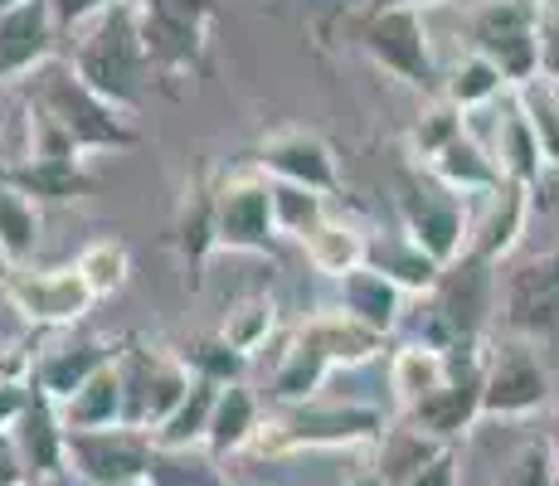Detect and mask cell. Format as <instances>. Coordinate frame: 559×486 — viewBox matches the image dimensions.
I'll return each mask as SVG.
<instances>
[{
  "mask_svg": "<svg viewBox=\"0 0 559 486\" xmlns=\"http://www.w3.org/2000/svg\"><path fill=\"white\" fill-rule=\"evenodd\" d=\"M25 112L39 117V122H49L79 156H88V151L142 146V132L127 122L132 112H122V107H112L107 97L93 93L69 59H49L45 69L29 73L25 79Z\"/></svg>",
  "mask_w": 559,
  "mask_h": 486,
  "instance_id": "6da1fadb",
  "label": "cell"
},
{
  "mask_svg": "<svg viewBox=\"0 0 559 486\" xmlns=\"http://www.w3.org/2000/svg\"><path fill=\"white\" fill-rule=\"evenodd\" d=\"M69 63L79 69V79L98 97H107V103L122 107V112H132V107L142 103L146 83H152L146 79V73H152V59H146L132 0H117L107 15H98L93 25H83L79 35H73Z\"/></svg>",
  "mask_w": 559,
  "mask_h": 486,
  "instance_id": "7a4b0ae2",
  "label": "cell"
},
{
  "mask_svg": "<svg viewBox=\"0 0 559 486\" xmlns=\"http://www.w3.org/2000/svg\"><path fill=\"white\" fill-rule=\"evenodd\" d=\"M390 434V418L370 404H283L277 414L263 418L253 452L258 458H287L307 448H380Z\"/></svg>",
  "mask_w": 559,
  "mask_h": 486,
  "instance_id": "3957f363",
  "label": "cell"
},
{
  "mask_svg": "<svg viewBox=\"0 0 559 486\" xmlns=\"http://www.w3.org/2000/svg\"><path fill=\"white\" fill-rule=\"evenodd\" d=\"M400 220H404V239H414L438 268H453L457 258H467V239H472L467 200L457 190H448L443 180H433L428 170H404L400 176Z\"/></svg>",
  "mask_w": 559,
  "mask_h": 486,
  "instance_id": "277c9868",
  "label": "cell"
},
{
  "mask_svg": "<svg viewBox=\"0 0 559 486\" xmlns=\"http://www.w3.org/2000/svg\"><path fill=\"white\" fill-rule=\"evenodd\" d=\"M472 54L491 59L501 69V79L525 88L540 73V45H545V20L531 0H487L481 10H472L467 20Z\"/></svg>",
  "mask_w": 559,
  "mask_h": 486,
  "instance_id": "5b68a950",
  "label": "cell"
},
{
  "mask_svg": "<svg viewBox=\"0 0 559 486\" xmlns=\"http://www.w3.org/2000/svg\"><path fill=\"white\" fill-rule=\"evenodd\" d=\"M117 370H122L127 394V428H142V434H156L180 408V399L195 389V370L180 351H146V345L127 341L117 351Z\"/></svg>",
  "mask_w": 559,
  "mask_h": 486,
  "instance_id": "8992f818",
  "label": "cell"
},
{
  "mask_svg": "<svg viewBox=\"0 0 559 486\" xmlns=\"http://www.w3.org/2000/svg\"><path fill=\"white\" fill-rule=\"evenodd\" d=\"M277 244L283 234L273 220V180L258 166L214 180V248L277 258Z\"/></svg>",
  "mask_w": 559,
  "mask_h": 486,
  "instance_id": "52a82bcc",
  "label": "cell"
},
{
  "mask_svg": "<svg viewBox=\"0 0 559 486\" xmlns=\"http://www.w3.org/2000/svg\"><path fill=\"white\" fill-rule=\"evenodd\" d=\"M136 25H142V45L156 73H180L200 69L204 39H210L214 0H132Z\"/></svg>",
  "mask_w": 559,
  "mask_h": 486,
  "instance_id": "ba28073f",
  "label": "cell"
},
{
  "mask_svg": "<svg viewBox=\"0 0 559 486\" xmlns=\"http://www.w3.org/2000/svg\"><path fill=\"white\" fill-rule=\"evenodd\" d=\"M360 49L370 54L390 79L408 83V88L443 93V73H438L433 54H428L424 10H380L374 5L360 25Z\"/></svg>",
  "mask_w": 559,
  "mask_h": 486,
  "instance_id": "9c48e42d",
  "label": "cell"
},
{
  "mask_svg": "<svg viewBox=\"0 0 559 486\" xmlns=\"http://www.w3.org/2000/svg\"><path fill=\"white\" fill-rule=\"evenodd\" d=\"M5 301L20 311V321L35 331H73L93 311V292L79 268H15L5 287Z\"/></svg>",
  "mask_w": 559,
  "mask_h": 486,
  "instance_id": "30bf717a",
  "label": "cell"
},
{
  "mask_svg": "<svg viewBox=\"0 0 559 486\" xmlns=\"http://www.w3.org/2000/svg\"><path fill=\"white\" fill-rule=\"evenodd\" d=\"M481 394H487V351H481V345H462V351H448V384L438 389V394H428L424 404L404 418L414 428H424L428 438L453 448L481 418Z\"/></svg>",
  "mask_w": 559,
  "mask_h": 486,
  "instance_id": "8fae6325",
  "label": "cell"
},
{
  "mask_svg": "<svg viewBox=\"0 0 559 486\" xmlns=\"http://www.w3.org/2000/svg\"><path fill=\"white\" fill-rule=\"evenodd\" d=\"M156 442L142 428H98L69 434V467L88 486H146L152 482Z\"/></svg>",
  "mask_w": 559,
  "mask_h": 486,
  "instance_id": "7c38bea8",
  "label": "cell"
},
{
  "mask_svg": "<svg viewBox=\"0 0 559 486\" xmlns=\"http://www.w3.org/2000/svg\"><path fill=\"white\" fill-rule=\"evenodd\" d=\"M550 399V375L535 360L531 345L501 341L497 351H487V394H481V418H531L535 408H545Z\"/></svg>",
  "mask_w": 559,
  "mask_h": 486,
  "instance_id": "4fadbf2b",
  "label": "cell"
},
{
  "mask_svg": "<svg viewBox=\"0 0 559 486\" xmlns=\"http://www.w3.org/2000/svg\"><path fill=\"white\" fill-rule=\"evenodd\" d=\"M501 321L515 336H559V248L511 268L501 283Z\"/></svg>",
  "mask_w": 559,
  "mask_h": 486,
  "instance_id": "5bb4252c",
  "label": "cell"
},
{
  "mask_svg": "<svg viewBox=\"0 0 559 486\" xmlns=\"http://www.w3.org/2000/svg\"><path fill=\"white\" fill-rule=\"evenodd\" d=\"M253 166L263 170L267 180H283V186H302V190H317V194L341 190L336 151L321 142L317 132H302V127L267 132L253 151Z\"/></svg>",
  "mask_w": 559,
  "mask_h": 486,
  "instance_id": "9a60e30c",
  "label": "cell"
},
{
  "mask_svg": "<svg viewBox=\"0 0 559 486\" xmlns=\"http://www.w3.org/2000/svg\"><path fill=\"white\" fill-rule=\"evenodd\" d=\"M59 45L49 0H25V5L0 15V83H25L35 69H45Z\"/></svg>",
  "mask_w": 559,
  "mask_h": 486,
  "instance_id": "2e32d148",
  "label": "cell"
},
{
  "mask_svg": "<svg viewBox=\"0 0 559 486\" xmlns=\"http://www.w3.org/2000/svg\"><path fill=\"white\" fill-rule=\"evenodd\" d=\"M112 360H117V345L112 341H103V336H69V341L49 345V351H39L29 389H35V394H45V399H53V404L63 408L83 384L93 380V375L107 370Z\"/></svg>",
  "mask_w": 559,
  "mask_h": 486,
  "instance_id": "e0dca14e",
  "label": "cell"
},
{
  "mask_svg": "<svg viewBox=\"0 0 559 486\" xmlns=\"http://www.w3.org/2000/svg\"><path fill=\"white\" fill-rule=\"evenodd\" d=\"M481 210L472 214V239H467V258L477 263H501L525 234V214H531V190L501 180L497 190L477 194Z\"/></svg>",
  "mask_w": 559,
  "mask_h": 486,
  "instance_id": "ac0fdd59",
  "label": "cell"
},
{
  "mask_svg": "<svg viewBox=\"0 0 559 486\" xmlns=\"http://www.w3.org/2000/svg\"><path fill=\"white\" fill-rule=\"evenodd\" d=\"M15 442L25 452V467L35 486L69 472V428H63V414L53 399L29 394V408L15 418Z\"/></svg>",
  "mask_w": 559,
  "mask_h": 486,
  "instance_id": "d6986e66",
  "label": "cell"
},
{
  "mask_svg": "<svg viewBox=\"0 0 559 486\" xmlns=\"http://www.w3.org/2000/svg\"><path fill=\"white\" fill-rule=\"evenodd\" d=\"M404 297L408 292H400L384 273H374V268H356L350 277H341L336 307L346 311V317H356L360 327L380 331V336L390 341L394 331H400V321H404Z\"/></svg>",
  "mask_w": 559,
  "mask_h": 486,
  "instance_id": "ffe728a7",
  "label": "cell"
},
{
  "mask_svg": "<svg viewBox=\"0 0 559 486\" xmlns=\"http://www.w3.org/2000/svg\"><path fill=\"white\" fill-rule=\"evenodd\" d=\"M0 180L5 186H15L20 194H29V200H83V194L98 190V180L88 176V166L83 161H39V156H20L10 161V166H0Z\"/></svg>",
  "mask_w": 559,
  "mask_h": 486,
  "instance_id": "44dd1931",
  "label": "cell"
},
{
  "mask_svg": "<svg viewBox=\"0 0 559 486\" xmlns=\"http://www.w3.org/2000/svg\"><path fill=\"white\" fill-rule=\"evenodd\" d=\"M297 336H307L321 355H326L331 365H336V370H341V365H365V360H374V355L384 351V336H380V331L360 327V321L346 317L341 307L307 317L302 327H297Z\"/></svg>",
  "mask_w": 559,
  "mask_h": 486,
  "instance_id": "7402d4cb",
  "label": "cell"
},
{
  "mask_svg": "<svg viewBox=\"0 0 559 486\" xmlns=\"http://www.w3.org/2000/svg\"><path fill=\"white\" fill-rule=\"evenodd\" d=\"M69 434H98V428H127V394H122V370L117 360L98 370L69 404L59 408Z\"/></svg>",
  "mask_w": 559,
  "mask_h": 486,
  "instance_id": "603a6c76",
  "label": "cell"
},
{
  "mask_svg": "<svg viewBox=\"0 0 559 486\" xmlns=\"http://www.w3.org/2000/svg\"><path fill=\"white\" fill-rule=\"evenodd\" d=\"M263 434V404L249 384H224L219 404H214V424H210V458H234V452L253 448Z\"/></svg>",
  "mask_w": 559,
  "mask_h": 486,
  "instance_id": "cb8c5ba5",
  "label": "cell"
},
{
  "mask_svg": "<svg viewBox=\"0 0 559 486\" xmlns=\"http://www.w3.org/2000/svg\"><path fill=\"white\" fill-rule=\"evenodd\" d=\"M448 384V351H433L424 341H404L400 351L390 355V389H394V404L404 414H414L428 394Z\"/></svg>",
  "mask_w": 559,
  "mask_h": 486,
  "instance_id": "d4e9b609",
  "label": "cell"
},
{
  "mask_svg": "<svg viewBox=\"0 0 559 486\" xmlns=\"http://www.w3.org/2000/svg\"><path fill=\"white\" fill-rule=\"evenodd\" d=\"M424 170L433 180H443L448 190H457L462 200H472V194H487V190H497L501 180H507V176H501V166H497V156H491V151H481L467 132H462L457 142H448Z\"/></svg>",
  "mask_w": 559,
  "mask_h": 486,
  "instance_id": "484cf974",
  "label": "cell"
},
{
  "mask_svg": "<svg viewBox=\"0 0 559 486\" xmlns=\"http://www.w3.org/2000/svg\"><path fill=\"white\" fill-rule=\"evenodd\" d=\"M331 370H336V365H331L307 336H297V331H293L287 351L277 355V365H273V399H277V408H283V404H311V399L321 394V384L331 380Z\"/></svg>",
  "mask_w": 559,
  "mask_h": 486,
  "instance_id": "4316f807",
  "label": "cell"
},
{
  "mask_svg": "<svg viewBox=\"0 0 559 486\" xmlns=\"http://www.w3.org/2000/svg\"><path fill=\"white\" fill-rule=\"evenodd\" d=\"M302 253L307 263L317 268L321 277H350L356 268H365V253H370V239L356 229V224L336 220V214H326V220L317 224V229L302 239Z\"/></svg>",
  "mask_w": 559,
  "mask_h": 486,
  "instance_id": "83f0119b",
  "label": "cell"
},
{
  "mask_svg": "<svg viewBox=\"0 0 559 486\" xmlns=\"http://www.w3.org/2000/svg\"><path fill=\"white\" fill-rule=\"evenodd\" d=\"M219 389L224 384H210L195 375V389L180 399V408L166 418V424L152 434L156 452H200L210 448V424H214V404H219Z\"/></svg>",
  "mask_w": 559,
  "mask_h": 486,
  "instance_id": "f1b7e54d",
  "label": "cell"
},
{
  "mask_svg": "<svg viewBox=\"0 0 559 486\" xmlns=\"http://www.w3.org/2000/svg\"><path fill=\"white\" fill-rule=\"evenodd\" d=\"M365 268L384 273L400 292H433L438 277H443V268H438L414 239H404V234H400V239H370Z\"/></svg>",
  "mask_w": 559,
  "mask_h": 486,
  "instance_id": "f546056e",
  "label": "cell"
},
{
  "mask_svg": "<svg viewBox=\"0 0 559 486\" xmlns=\"http://www.w3.org/2000/svg\"><path fill=\"white\" fill-rule=\"evenodd\" d=\"M273 331H277L273 292H243L239 301H229V311H224V321H219V341L229 345V351H239L243 360H253V355L273 341Z\"/></svg>",
  "mask_w": 559,
  "mask_h": 486,
  "instance_id": "4dcf8cb0",
  "label": "cell"
},
{
  "mask_svg": "<svg viewBox=\"0 0 559 486\" xmlns=\"http://www.w3.org/2000/svg\"><path fill=\"white\" fill-rule=\"evenodd\" d=\"M448 452V442H438V438H428L424 428H414L404 418V424H390V434L380 438V458H374V472H380L390 486H400L408 482L414 472H424L433 458H443Z\"/></svg>",
  "mask_w": 559,
  "mask_h": 486,
  "instance_id": "1f68e13d",
  "label": "cell"
},
{
  "mask_svg": "<svg viewBox=\"0 0 559 486\" xmlns=\"http://www.w3.org/2000/svg\"><path fill=\"white\" fill-rule=\"evenodd\" d=\"M497 166H501V176L515 180V186H525V190H535L540 186V176H545V151H540V137H535V127H531V117L521 112V103H515V112L501 122V137H497Z\"/></svg>",
  "mask_w": 559,
  "mask_h": 486,
  "instance_id": "d6a6232c",
  "label": "cell"
},
{
  "mask_svg": "<svg viewBox=\"0 0 559 486\" xmlns=\"http://www.w3.org/2000/svg\"><path fill=\"white\" fill-rule=\"evenodd\" d=\"M39 204L29 200V194H20L15 186H5L0 180V248H5V258L15 268H25L29 258H35L39 248Z\"/></svg>",
  "mask_w": 559,
  "mask_h": 486,
  "instance_id": "836d02e7",
  "label": "cell"
},
{
  "mask_svg": "<svg viewBox=\"0 0 559 486\" xmlns=\"http://www.w3.org/2000/svg\"><path fill=\"white\" fill-rule=\"evenodd\" d=\"M501 88H507L501 69H497L491 59H481V54H462L453 69L443 73V103H453L457 112H472V107H487Z\"/></svg>",
  "mask_w": 559,
  "mask_h": 486,
  "instance_id": "e575fe53",
  "label": "cell"
},
{
  "mask_svg": "<svg viewBox=\"0 0 559 486\" xmlns=\"http://www.w3.org/2000/svg\"><path fill=\"white\" fill-rule=\"evenodd\" d=\"M73 268L83 273L93 297H117L127 287V277H132V253H127L122 239H93L73 258Z\"/></svg>",
  "mask_w": 559,
  "mask_h": 486,
  "instance_id": "d590c367",
  "label": "cell"
},
{
  "mask_svg": "<svg viewBox=\"0 0 559 486\" xmlns=\"http://www.w3.org/2000/svg\"><path fill=\"white\" fill-rule=\"evenodd\" d=\"M273 220H277V234H283V239L302 244L307 234L317 229L321 220H326V194L273 180Z\"/></svg>",
  "mask_w": 559,
  "mask_h": 486,
  "instance_id": "8d00e7d4",
  "label": "cell"
},
{
  "mask_svg": "<svg viewBox=\"0 0 559 486\" xmlns=\"http://www.w3.org/2000/svg\"><path fill=\"white\" fill-rule=\"evenodd\" d=\"M146 486H229L219 458L210 452H156L152 462V482Z\"/></svg>",
  "mask_w": 559,
  "mask_h": 486,
  "instance_id": "74e56055",
  "label": "cell"
},
{
  "mask_svg": "<svg viewBox=\"0 0 559 486\" xmlns=\"http://www.w3.org/2000/svg\"><path fill=\"white\" fill-rule=\"evenodd\" d=\"M176 244L186 258H204L214 248V186L186 190L180 204V224H176Z\"/></svg>",
  "mask_w": 559,
  "mask_h": 486,
  "instance_id": "f35d334b",
  "label": "cell"
},
{
  "mask_svg": "<svg viewBox=\"0 0 559 486\" xmlns=\"http://www.w3.org/2000/svg\"><path fill=\"white\" fill-rule=\"evenodd\" d=\"M521 112L531 117L535 137H540L545 166L559 170V88H550V83H525L521 88Z\"/></svg>",
  "mask_w": 559,
  "mask_h": 486,
  "instance_id": "ab89813d",
  "label": "cell"
},
{
  "mask_svg": "<svg viewBox=\"0 0 559 486\" xmlns=\"http://www.w3.org/2000/svg\"><path fill=\"white\" fill-rule=\"evenodd\" d=\"M501 486H559V467H555L550 438H525L521 448H515V458H511Z\"/></svg>",
  "mask_w": 559,
  "mask_h": 486,
  "instance_id": "60d3db41",
  "label": "cell"
},
{
  "mask_svg": "<svg viewBox=\"0 0 559 486\" xmlns=\"http://www.w3.org/2000/svg\"><path fill=\"white\" fill-rule=\"evenodd\" d=\"M186 355V365L200 375V380H210V384H243L239 375H243V355L239 351H229L219 336L214 341H200V345H190V351H180Z\"/></svg>",
  "mask_w": 559,
  "mask_h": 486,
  "instance_id": "b9f144b4",
  "label": "cell"
},
{
  "mask_svg": "<svg viewBox=\"0 0 559 486\" xmlns=\"http://www.w3.org/2000/svg\"><path fill=\"white\" fill-rule=\"evenodd\" d=\"M462 137V112L453 103H438L433 112H424L418 117V127H414V156H418V166H428V161L438 156L448 142H457Z\"/></svg>",
  "mask_w": 559,
  "mask_h": 486,
  "instance_id": "7bdbcfd3",
  "label": "cell"
},
{
  "mask_svg": "<svg viewBox=\"0 0 559 486\" xmlns=\"http://www.w3.org/2000/svg\"><path fill=\"white\" fill-rule=\"evenodd\" d=\"M112 5H117V0H49L59 35H79L83 25H93V20L107 15Z\"/></svg>",
  "mask_w": 559,
  "mask_h": 486,
  "instance_id": "ee69618b",
  "label": "cell"
},
{
  "mask_svg": "<svg viewBox=\"0 0 559 486\" xmlns=\"http://www.w3.org/2000/svg\"><path fill=\"white\" fill-rule=\"evenodd\" d=\"M39 351H29L25 341H0V384H29L35 380Z\"/></svg>",
  "mask_w": 559,
  "mask_h": 486,
  "instance_id": "f6af8a7d",
  "label": "cell"
},
{
  "mask_svg": "<svg viewBox=\"0 0 559 486\" xmlns=\"http://www.w3.org/2000/svg\"><path fill=\"white\" fill-rule=\"evenodd\" d=\"M0 486H29V467L15 442V428H0Z\"/></svg>",
  "mask_w": 559,
  "mask_h": 486,
  "instance_id": "bcb514c9",
  "label": "cell"
},
{
  "mask_svg": "<svg viewBox=\"0 0 559 486\" xmlns=\"http://www.w3.org/2000/svg\"><path fill=\"white\" fill-rule=\"evenodd\" d=\"M457 477H462L457 472V448H448L443 458H433L424 472H414V477L400 482V486H457Z\"/></svg>",
  "mask_w": 559,
  "mask_h": 486,
  "instance_id": "7dc6e473",
  "label": "cell"
},
{
  "mask_svg": "<svg viewBox=\"0 0 559 486\" xmlns=\"http://www.w3.org/2000/svg\"><path fill=\"white\" fill-rule=\"evenodd\" d=\"M29 384H0V428H15V418L29 408Z\"/></svg>",
  "mask_w": 559,
  "mask_h": 486,
  "instance_id": "c3c4849f",
  "label": "cell"
},
{
  "mask_svg": "<svg viewBox=\"0 0 559 486\" xmlns=\"http://www.w3.org/2000/svg\"><path fill=\"white\" fill-rule=\"evenodd\" d=\"M540 73L550 88H559V25L545 20V45H540Z\"/></svg>",
  "mask_w": 559,
  "mask_h": 486,
  "instance_id": "681fc988",
  "label": "cell"
},
{
  "mask_svg": "<svg viewBox=\"0 0 559 486\" xmlns=\"http://www.w3.org/2000/svg\"><path fill=\"white\" fill-rule=\"evenodd\" d=\"M380 10H428V5H443V0H374Z\"/></svg>",
  "mask_w": 559,
  "mask_h": 486,
  "instance_id": "f907efd6",
  "label": "cell"
},
{
  "mask_svg": "<svg viewBox=\"0 0 559 486\" xmlns=\"http://www.w3.org/2000/svg\"><path fill=\"white\" fill-rule=\"evenodd\" d=\"M346 486H390V482H384V477H380V472H374V467H370V472H356V477H350Z\"/></svg>",
  "mask_w": 559,
  "mask_h": 486,
  "instance_id": "816d5d0a",
  "label": "cell"
},
{
  "mask_svg": "<svg viewBox=\"0 0 559 486\" xmlns=\"http://www.w3.org/2000/svg\"><path fill=\"white\" fill-rule=\"evenodd\" d=\"M10 277H15V263H10V258H5V248H0V287H5Z\"/></svg>",
  "mask_w": 559,
  "mask_h": 486,
  "instance_id": "f5cc1de1",
  "label": "cell"
},
{
  "mask_svg": "<svg viewBox=\"0 0 559 486\" xmlns=\"http://www.w3.org/2000/svg\"><path fill=\"white\" fill-rule=\"evenodd\" d=\"M550 452H555V467H559V418H555V428H550Z\"/></svg>",
  "mask_w": 559,
  "mask_h": 486,
  "instance_id": "db71d44e",
  "label": "cell"
},
{
  "mask_svg": "<svg viewBox=\"0 0 559 486\" xmlns=\"http://www.w3.org/2000/svg\"><path fill=\"white\" fill-rule=\"evenodd\" d=\"M15 5H25V0H0V15H5V10H15Z\"/></svg>",
  "mask_w": 559,
  "mask_h": 486,
  "instance_id": "11a10c76",
  "label": "cell"
},
{
  "mask_svg": "<svg viewBox=\"0 0 559 486\" xmlns=\"http://www.w3.org/2000/svg\"><path fill=\"white\" fill-rule=\"evenodd\" d=\"M29 486H35V482H29Z\"/></svg>",
  "mask_w": 559,
  "mask_h": 486,
  "instance_id": "9f6ffc18",
  "label": "cell"
}]
</instances>
